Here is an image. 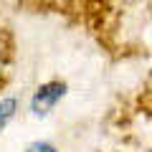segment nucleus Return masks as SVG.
I'll return each mask as SVG.
<instances>
[{
  "mask_svg": "<svg viewBox=\"0 0 152 152\" xmlns=\"http://www.w3.org/2000/svg\"><path fill=\"white\" fill-rule=\"evenodd\" d=\"M13 107H15V104H13V99H5V102L0 104V127H3V122L13 114Z\"/></svg>",
  "mask_w": 152,
  "mask_h": 152,
  "instance_id": "f257e3e1",
  "label": "nucleus"
},
{
  "mask_svg": "<svg viewBox=\"0 0 152 152\" xmlns=\"http://www.w3.org/2000/svg\"><path fill=\"white\" fill-rule=\"evenodd\" d=\"M28 152H56L51 145H46V142H36V145L28 147Z\"/></svg>",
  "mask_w": 152,
  "mask_h": 152,
  "instance_id": "f03ea898",
  "label": "nucleus"
}]
</instances>
